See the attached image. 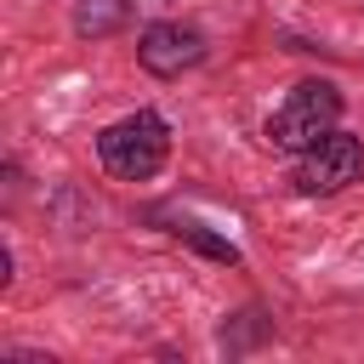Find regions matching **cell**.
Masks as SVG:
<instances>
[{
	"instance_id": "6da1fadb",
	"label": "cell",
	"mask_w": 364,
	"mask_h": 364,
	"mask_svg": "<svg viewBox=\"0 0 364 364\" xmlns=\"http://www.w3.org/2000/svg\"><path fill=\"white\" fill-rule=\"evenodd\" d=\"M165 154H171V131H165V119H159L154 108H136V114L114 119V125L97 136V159H102L114 176H125V182H148V176L165 165Z\"/></svg>"
},
{
	"instance_id": "7a4b0ae2",
	"label": "cell",
	"mask_w": 364,
	"mask_h": 364,
	"mask_svg": "<svg viewBox=\"0 0 364 364\" xmlns=\"http://www.w3.org/2000/svg\"><path fill=\"white\" fill-rule=\"evenodd\" d=\"M341 119V91L330 80H301L273 114H267V142L284 148V154H301L313 148L318 136H330Z\"/></svg>"
},
{
	"instance_id": "3957f363",
	"label": "cell",
	"mask_w": 364,
	"mask_h": 364,
	"mask_svg": "<svg viewBox=\"0 0 364 364\" xmlns=\"http://www.w3.org/2000/svg\"><path fill=\"white\" fill-rule=\"evenodd\" d=\"M358 176H364V142L347 136V131H330V136H318L313 148H301V159H296V171H290V188L307 193V199H318V193L353 188Z\"/></svg>"
},
{
	"instance_id": "277c9868",
	"label": "cell",
	"mask_w": 364,
	"mask_h": 364,
	"mask_svg": "<svg viewBox=\"0 0 364 364\" xmlns=\"http://www.w3.org/2000/svg\"><path fill=\"white\" fill-rule=\"evenodd\" d=\"M199 57H205V34L188 28V23H154V28H142V40H136V63H142L148 74H159V80L193 68Z\"/></svg>"
},
{
	"instance_id": "5b68a950",
	"label": "cell",
	"mask_w": 364,
	"mask_h": 364,
	"mask_svg": "<svg viewBox=\"0 0 364 364\" xmlns=\"http://www.w3.org/2000/svg\"><path fill=\"white\" fill-rule=\"evenodd\" d=\"M125 17H131V0H80L74 28H80V34H114Z\"/></svg>"
},
{
	"instance_id": "8992f818",
	"label": "cell",
	"mask_w": 364,
	"mask_h": 364,
	"mask_svg": "<svg viewBox=\"0 0 364 364\" xmlns=\"http://www.w3.org/2000/svg\"><path fill=\"white\" fill-rule=\"evenodd\" d=\"M176 233H182V239H193L199 250H210V256H222V262H239V256H233V245H222V239H210V233H199V228H188V222H182Z\"/></svg>"
}]
</instances>
